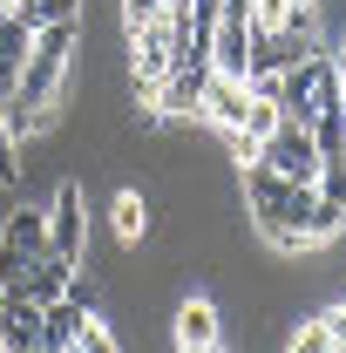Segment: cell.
<instances>
[{"instance_id":"6da1fadb","label":"cell","mask_w":346,"mask_h":353,"mask_svg":"<svg viewBox=\"0 0 346 353\" xmlns=\"http://www.w3.org/2000/svg\"><path fill=\"white\" fill-rule=\"evenodd\" d=\"M48 252L68 265H82L88 252V183L82 176H61L54 183V204H48Z\"/></svg>"},{"instance_id":"7a4b0ae2","label":"cell","mask_w":346,"mask_h":353,"mask_svg":"<svg viewBox=\"0 0 346 353\" xmlns=\"http://www.w3.org/2000/svg\"><path fill=\"white\" fill-rule=\"evenodd\" d=\"M258 163L278 170L285 183L312 190V183H319V143H312V123H278V130L258 143Z\"/></svg>"},{"instance_id":"3957f363","label":"cell","mask_w":346,"mask_h":353,"mask_svg":"<svg viewBox=\"0 0 346 353\" xmlns=\"http://www.w3.org/2000/svg\"><path fill=\"white\" fill-rule=\"evenodd\" d=\"M170 340H176V347H217V340H224V312H217V299L183 292V299L170 306Z\"/></svg>"},{"instance_id":"277c9868","label":"cell","mask_w":346,"mask_h":353,"mask_svg":"<svg viewBox=\"0 0 346 353\" xmlns=\"http://www.w3.org/2000/svg\"><path fill=\"white\" fill-rule=\"evenodd\" d=\"M211 75L252 82V21H231V14H217V28H211Z\"/></svg>"},{"instance_id":"5b68a950","label":"cell","mask_w":346,"mask_h":353,"mask_svg":"<svg viewBox=\"0 0 346 353\" xmlns=\"http://www.w3.org/2000/svg\"><path fill=\"white\" fill-rule=\"evenodd\" d=\"M197 116H204L211 130H245V116H252V88L231 82V75H211V82H204V102H197Z\"/></svg>"},{"instance_id":"8992f818","label":"cell","mask_w":346,"mask_h":353,"mask_svg":"<svg viewBox=\"0 0 346 353\" xmlns=\"http://www.w3.org/2000/svg\"><path fill=\"white\" fill-rule=\"evenodd\" d=\"M68 272H75L68 259L41 252V259H28L21 272H14V292H21V299H34V306H54V299H68Z\"/></svg>"},{"instance_id":"52a82bcc","label":"cell","mask_w":346,"mask_h":353,"mask_svg":"<svg viewBox=\"0 0 346 353\" xmlns=\"http://www.w3.org/2000/svg\"><path fill=\"white\" fill-rule=\"evenodd\" d=\"M109 231H116V245H123V252H136V245L150 238V197L123 183V190L109 197Z\"/></svg>"},{"instance_id":"ba28073f","label":"cell","mask_w":346,"mask_h":353,"mask_svg":"<svg viewBox=\"0 0 346 353\" xmlns=\"http://www.w3.org/2000/svg\"><path fill=\"white\" fill-rule=\"evenodd\" d=\"M28 48H34V28H21L14 14H0V95L21 82V61H28Z\"/></svg>"},{"instance_id":"9c48e42d","label":"cell","mask_w":346,"mask_h":353,"mask_svg":"<svg viewBox=\"0 0 346 353\" xmlns=\"http://www.w3.org/2000/svg\"><path fill=\"white\" fill-rule=\"evenodd\" d=\"M82 7L88 0H21L14 21H21V28H54V21H82Z\"/></svg>"},{"instance_id":"30bf717a","label":"cell","mask_w":346,"mask_h":353,"mask_svg":"<svg viewBox=\"0 0 346 353\" xmlns=\"http://www.w3.org/2000/svg\"><path fill=\"white\" fill-rule=\"evenodd\" d=\"M312 143H319V163H346V109L312 116Z\"/></svg>"},{"instance_id":"8fae6325","label":"cell","mask_w":346,"mask_h":353,"mask_svg":"<svg viewBox=\"0 0 346 353\" xmlns=\"http://www.w3.org/2000/svg\"><path fill=\"white\" fill-rule=\"evenodd\" d=\"M278 353H340V340L326 333V319H319V312H305L299 326H292V340H285Z\"/></svg>"},{"instance_id":"7c38bea8","label":"cell","mask_w":346,"mask_h":353,"mask_svg":"<svg viewBox=\"0 0 346 353\" xmlns=\"http://www.w3.org/2000/svg\"><path fill=\"white\" fill-rule=\"evenodd\" d=\"M68 347H75V353H123V340L109 333V319H95V312H88L82 326H75V340H68Z\"/></svg>"},{"instance_id":"4fadbf2b","label":"cell","mask_w":346,"mask_h":353,"mask_svg":"<svg viewBox=\"0 0 346 353\" xmlns=\"http://www.w3.org/2000/svg\"><path fill=\"white\" fill-rule=\"evenodd\" d=\"M312 197H326V204H340V211H346V163H319V183H312Z\"/></svg>"},{"instance_id":"5bb4252c","label":"cell","mask_w":346,"mask_h":353,"mask_svg":"<svg viewBox=\"0 0 346 353\" xmlns=\"http://www.w3.org/2000/svg\"><path fill=\"white\" fill-rule=\"evenodd\" d=\"M319 319H326V333H333V340H340V353H346V299H333Z\"/></svg>"},{"instance_id":"9a60e30c","label":"cell","mask_w":346,"mask_h":353,"mask_svg":"<svg viewBox=\"0 0 346 353\" xmlns=\"http://www.w3.org/2000/svg\"><path fill=\"white\" fill-rule=\"evenodd\" d=\"M326 54H333V68H340V82H346V21H340V34L326 41Z\"/></svg>"},{"instance_id":"2e32d148","label":"cell","mask_w":346,"mask_h":353,"mask_svg":"<svg viewBox=\"0 0 346 353\" xmlns=\"http://www.w3.org/2000/svg\"><path fill=\"white\" fill-rule=\"evenodd\" d=\"M176 353H231V347H224V340H217V347H176Z\"/></svg>"},{"instance_id":"e0dca14e","label":"cell","mask_w":346,"mask_h":353,"mask_svg":"<svg viewBox=\"0 0 346 353\" xmlns=\"http://www.w3.org/2000/svg\"><path fill=\"white\" fill-rule=\"evenodd\" d=\"M0 353H7V347H0Z\"/></svg>"}]
</instances>
